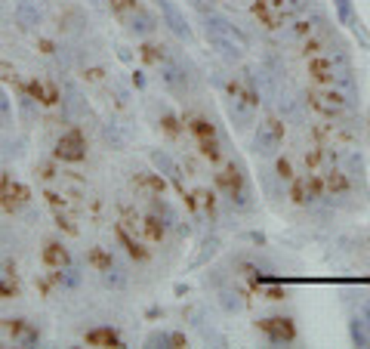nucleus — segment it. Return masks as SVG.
Here are the masks:
<instances>
[{
	"instance_id": "13",
	"label": "nucleus",
	"mask_w": 370,
	"mask_h": 349,
	"mask_svg": "<svg viewBox=\"0 0 370 349\" xmlns=\"http://www.w3.org/2000/svg\"><path fill=\"white\" fill-rule=\"evenodd\" d=\"M15 22L19 28H37L41 25V10H37V0H15Z\"/></svg>"
},
{
	"instance_id": "21",
	"label": "nucleus",
	"mask_w": 370,
	"mask_h": 349,
	"mask_svg": "<svg viewBox=\"0 0 370 349\" xmlns=\"http://www.w3.org/2000/svg\"><path fill=\"white\" fill-rule=\"evenodd\" d=\"M219 303H222V306H226V309H228V312H238V309H241V306H244V300H241V297H238V294H231V291H222V294H219Z\"/></svg>"
},
{
	"instance_id": "6",
	"label": "nucleus",
	"mask_w": 370,
	"mask_h": 349,
	"mask_svg": "<svg viewBox=\"0 0 370 349\" xmlns=\"http://www.w3.org/2000/svg\"><path fill=\"white\" fill-rule=\"evenodd\" d=\"M284 143V121L281 118H266L259 121L256 136H253V154L256 158H275Z\"/></svg>"
},
{
	"instance_id": "8",
	"label": "nucleus",
	"mask_w": 370,
	"mask_h": 349,
	"mask_svg": "<svg viewBox=\"0 0 370 349\" xmlns=\"http://www.w3.org/2000/svg\"><path fill=\"white\" fill-rule=\"evenodd\" d=\"M123 22H127V28L133 31L136 37H149V34H154V28H158V19L145 10L142 4H133L127 13H123Z\"/></svg>"
},
{
	"instance_id": "12",
	"label": "nucleus",
	"mask_w": 370,
	"mask_h": 349,
	"mask_svg": "<svg viewBox=\"0 0 370 349\" xmlns=\"http://www.w3.org/2000/svg\"><path fill=\"white\" fill-rule=\"evenodd\" d=\"M99 275H102V284H105V288H111V291L127 288V272H123V269H121L111 257L99 263Z\"/></svg>"
},
{
	"instance_id": "3",
	"label": "nucleus",
	"mask_w": 370,
	"mask_h": 349,
	"mask_svg": "<svg viewBox=\"0 0 370 349\" xmlns=\"http://www.w3.org/2000/svg\"><path fill=\"white\" fill-rule=\"evenodd\" d=\"M330 19L327 13L318 10V6H308L299 15H293L290 22H284L281 28H278V41L281 44H290V46H299L303 41H308L312 34H318L321 28H327Z\"/></svg>"
},
{
	"instance_id": "7",
	"label": "nucleus",
	"mask_w": 370,
	"mask_h": 349,
	"mask_svg": "<svg viewBox=\"0 0 370 349\" xmlns=\"http://www.w3.org/2000/svg\"><path fill=\"white\" fill-rule=\"evenodd\" d=\"M56 158L59 161H83L87 158V139L81 130H68L56 143Z\"/></svg>"
},
{
	"instance_id": "20",
	"label": "nucleus",
	"mask_w": 370,
	"mask_h": 349,
	"mask_svg": "<svg viewBox=\"0 0 370 349\" xmlns=\"http://www.w3.org/2000/svg\"><path fill=\"white\" fill-rule=\"evenodd\" d=\"M149 343H160V346H179L182 343V337L179 334H167V331H160V334H151L149 337Z\"/></svg>"
},
{
	"instance_id": "9",
	"label": "nucleus",
	"mask_w": 370,
	"mask_h": 349,
	"mask_svg": "<svg viewBox=\"0 0 370 349\" xmlns=\"http://www.w3.org/2000/svg\"><path fill=\"white\" fill-rule=\"evenodd\" d=\"M259 331L266 334L268 343H275V346L290 343V340L296 337V331H293L290 319H262V322H259Z\"/></svg>"
},
{
	"instance_id": "15",
	"label": "nucleus",
	"mask_w": 370,
	"mask_h": 349,
	"mask_svg": "<svg viewBox=\"0 0 370 349\" xmlns=\"http://www.w3.org/2000/svg\"><path fill=\"white\" fill-rule=\"evenodd\" d=\"M275 176L284 185H290L293 180H296V173H293V161L290 158H281V154H275Z\"/></svg>"
},
{
	"instance_id": "16",
	"label": "nucleus",
	"mask_w": 370,
	"mask_h": 349,
	"mask_svg": "<svg viewBox=\"0 0 370 349\" xmlns=\"http://www.w3.org/2000/svg\"><path fill=\"white\" fill-rule=\"evenodd\" d=\"M10 331H13V340H15V343H22V346L37 343V331H34V328H25V324H10Z\"/></svg>"
},
{
	"instance_id": "5",
	"label": "nucleus",
	"mask_w": 370,
	"mask_h": 349,
	"mask_svg": "<svg viewBox=\"0 0 370 349\" xmlns=\"http://www.w3.org/2000/svg\"><path fill=\"white\" fill-rule=\"evenodd\" d=\"M219 189H222V195L231 201V207H238V211H253V189H250V183H247L241 164L228 161V167L219 173Z\"/></svg>"
},
{
	"instance_id": "1",
	"label": "nucleus",
	"mask_w": 370,
	"mask_h": 349,
	"mask_svg": "<svg viewBox=\"0 0 370 349\" xmlns=\"http://www.w3.org/2000/svg\"><path fill=\"white\" fill-rule=\"evenodd\" d=\"M306 74L312 77L315 84H334V87L355 90V65H352V56H349V50H345V44H339L327 53H318V56H308Z\"/></svg>"
},
{
	"instance_id": "14",
	"label": "nucleus",
	"mask_w": 370,
	"mask_h": 349,
	"mask_svg": "<svg viewBox=\"0 0 370 349\" xmlns=\"http://www.w3.org/2000/svg\"><path fill=\"white\" fill-rule=\"evenodd\" d=\"M65 114L68 118H87L90 114V108H87V99L81 96V93H77L71 84H65Z\"/></svg>"
},
{
	"instance_id": "24",
	"label": "nucleus",
	"mask_w": 370,
	"mask_h": 349,
	"mask_svg": "<svg viewBox=\"0 0 370 349\" xmlns=\"http://www.w3.org/2000/svg\"><path fill=\"white\" fill-rule=\"evenodd\" d=\"M364 319H367L364 324H367V331H370V309H364Z\"/></svg>"
},
{
	"instance_id": "19",
	"label": "nucleus",
	"mask_w": 370,
	"mask_h": 349,
	"mask_svg": "<svg viewBox=\"0 0 370 349\" xmlns=\"http://www.w3.org/2000/svg\"><path fill=\"white\" fill-rule=\"evenodd\" d=\"M19 108H22V118L31 121L37 114V99L28 96V93H22V96H19Z\"/></svg>"
},
{
	"instance_id": "17",
	"label": "nucleus",
	"mask_w": 370,
	"mask_h": 349,
	"mask_svg": "<svg viewBox=\"0 0 370 349\" xmlns=\"http://www.w3.org/2000/svg\"><path fill=\"white\" fill-rule=\"evenodd\" d=\"M334 4H336V19H339V25H355L352 0H334Z\"/></svg>"
},
{
	"instance_id": "10",
	"label": "nucleus",
	"mask_w": 370,
	"mask_h": 349,
	"mask_svg": "<svg viewBox=\"0 0 370 349\" xmlns=\"http://www.w3.org/2000/svg\"><path fill=\"white\" fill-rule=\"evenodd\" d=\"M160 4V13H164V22L170 25V31H173L176 37H185V41H191V25L185 22L182 10L173 4V0H158Z\"/></svg>"
},
{
	"instance_id": "18",
	"label": "nucleus",
	"mask_w": 370,
	"mask_h": 349,
	"mask_svg": "<svg viewBox=\"0 0 370 349\" xmlns=\"http://www.w3.org/2000/svg\"><path fill=\"white\" fill-rule=\"evenodd\" d=\"M352 340L358 346H370V331H367V324L361 319H352Z\"/></svg>"
},
{
	"instance_id": "11",
	"label": "nucleus",
	"mask_w": 370,
	"mask_h": 349,
	"mask_svg": "<svg viewBox=\"0 0 370 349\" xmlns=\"http://www.w3.org/2000/svg\"><path fill=\"white\" fill-rule=\"evenodd\" d=\"M151 164L158 167L160 173H164L167 180L176 185V189H179V192H185V185H182V173H179V164H176V161H173V154H170V152H164V149H160V152L154 149V152H151Z\"/></svg>"
},
{
	"instance_id": "4",
	"label": "nucleus",
	"mask_w": 370,
	"mask_h": 349,
	"mask_svg": "<svg viewBox=\"0 0 370 349\" xmlns=\"http://www.w3.org/2000/svg\"><path fill=\"white\" fill-rule=\"evenodd\" d=\"M308 6H312V0H256L253 4V15L259 19L262 28L278 31L284 22H290L293 15H299Z\"/></svg>"
},
{
	"instance_id": "2",
	"label": "nucleus",
	"mask_w": 370,
	"mask_h": 349,
	"mask_svg": "<svg viewBox=\"0 0 370 349\" xmlns=\"http://www.w3.org/2000/svg\"><path fill=\"white\" fill-rule=\"evenodd\" d=\"M303 99L312 112H318L321 118H334V121L345 118V114H352L358 108V90L334 87V84H315Z\"/></svg>"
},
{
	"instance_id": "22",
	"label": "nucleus",
	"mask_w": 370,
	"mask_h": 349,
	"mask_svg": "<svg viewBox=\"0 0 370 349\" xmlns=\"http://www.w3.org/2000/svg\"><path fill=\"white\" fill-rule=\"evenodd\" d=\"M102 133H105V139H108V143L114 145V149H121V145H123V136H121V130L114 127V124H111V127H105Z\"/></svg>"
},
{
	"instance_id": "23",
	"label": "nucleus",
	"mask_w": 370,
	"mask_h": 349,
	"mask_svg": "<svg viewBox=\"0 0 370 349\" xmlns=\"http://www.w3.org/2000/svg\"><path fill=\"white\" fill-rule=\"evenodd\" d=\"M13 118V105H10V99H6V93L4 90H0V121H10Z\"/></svg>"
}]
</instances>
